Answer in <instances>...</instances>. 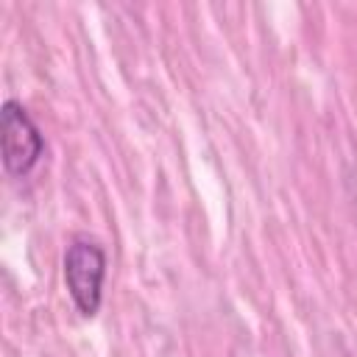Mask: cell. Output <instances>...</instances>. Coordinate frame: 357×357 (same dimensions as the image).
<instances>
[{"instance_id": "cell-1", "label": "cell", "mask_w": 357, "mask_h": 357, "mask_svg": "<svg viewBox=\"0 0 357 357\" xmlns=\"http://www.w3.org/2000/svg\"><path fill=\"white\" fill-rule=\"evenodd\" d=\"M106 279V251L92 237H73L64 251V284L84 318H92L103 301Z\"/></svg>"}, {"instance_id": "cell-2", "label": "cell", "mask_w": 357, "mask_h": 357, "mask_svg": "<svg viewBox=\"0 0 357 357\" xmlns=\"http://www.w3.org/2000/svg\"><path fill=\"white\" fill-rule=\"evenodd\" d=\"M0 142H3V165L11 176H28L42 159L45 139L31 114L17 100H6L0 109Z\"/></svg>"}]
</instances>
